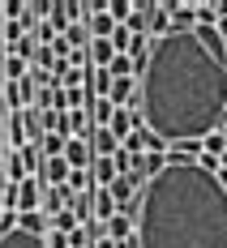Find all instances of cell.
Listing matches in <instances>:
<instances>
[{"instance_id": "obj_6", "label": "cell", "mask_w": 227, "mask_h": 248, "mask_svg": "<svg viewBox=\"0 0 227 248\" xmlns=\"http://www.w3.org/2000/svg\"><path fill=\"white\" fill-rule=\"evenodd\" d=\"M133 99H137V81H133V77H112L107 103H112V107H129Z\"/></svg>"}, {"instance_id": "obj_23", "label": "cell", "mask_w": 227, "mask_h": 248, "mask_svg": "<svg viewBox=\"0 0 227 248\" xmlns=\"http://www.w3.org/2000/svg\"><path fill=\"white\" fill-rule=\"evenodd\" d=\"M30 60H34V69H39V73H51V69H56L51 47H34V56H30Z\"/></svg>"}, {"instance_id": "obj_17", "label": "cell", "mask_w": 227, "mask_h": 248, "mask_svg": "<svg viewBox=\"0 0 227 248\" xmlns=\"http://www.w3.org/2000/svg\"><path fill=\"white\" fill-rule=\"evenodd\" d=\"M202 150H206V158H214V163H219V158H223V150H227V133H210V137L202 141Z\"/></svg>"}, {"instance_id": "obj_14", "label": "cell", "mask_w": 227, "mask_h": 248, "mask_svg": "<svg viewBox=\"0 0 227 248\" xmlns=\"http://www.w3.org/2000/svg\"><path fill=\"white\" fill-rule=\"evenodd\" d=\"M39 175H43V180H51V188H56V184H65V180H69V163H65V158H43Z\"/></svg>"}, {"instance_id": "obj_18", "label": "cell", "mask_w": 227, "mask_h": 248, "mask_svg": "<svg viewBox=\"0 0 227 248\" xmlns=\"http://www.w3.org/2000/svg\"><path fill=\"white\" fill-rule=\"evenodd\" d=\"M103 73H107V77H133V81H137V73H133V60H129V56H112V64H107Z\"/></svg>"}, {"instance_id": "obj_25", "label": "cell", "mask_w": 227, "mask_h": 248, "mask_svg": "<svg viewBox=\"0 0 227 248\" xmlns=\"http://www.w3.org/2000/svg\"><path fill=\"white\" fill-rule=\"evenodd\" d=\"M4 39H9V47H13L17 39H26V26L22 22H4Z\"/></svg>"}, {"instance_id": "obj_3", "label": "cell", "mask_w": 227, "mask_h": 248, "mask_svg": "<svg viewBox=\"0 0 227 248\" xmlns=\"http://www.w3.org/2000/svg\"><path fill=\"white\" fill-rule=\"evenodd\" d=\"M39 197H43L39 175H26L22 184L13 188V210H17V214H39Z\"/></svg>"}, {"instance_id": "obj_8", "label": "cell", "mask_w": 227, "mask_h": 248, "mask_svg": "<svg viewBox=\"0 0 227 248\" xmlns=\"http://www.w3.org/2000/svg\"><path fill=\"white\" fill-rule=\"evenodd\" d=\"M86 141H90V154H95V158H112V154L120 150V141H116L107 128H90V137H86Z\"/></svg>"}, {"instance_id": "obj_9", "label": "cell", "mask_w": 227, "mask_h": 248, "mask_svg": "<svg viewBox=\"0 0 227 248\" xmlns=\"http://www.w3.org/2000/svg\"><path fill=\"white\" fill-rule=\"evenodd\" d=\"M112 56H116V51H112L107 39H90V43H86V60H90V69H107Z\"/></svg>"}, {"instance_id": "obj_5", "label": "cell", "mask_w": 227, "mask_h": 248, "mask_svg": "<svg viewBox=\"0 0 227 248\" xmlns=\"http://www.w3.org/2000/svg\"><path fill=\"white\" fill-rule=\"evenodd\" d=\"M167 9V22H172V30H197V4L189 0V4H163Z\"/></svg>"}, {"instance_id": "obj_22", "label": "cell", "mask_w": 227, "mask_h": 248, "mask_svg": "<svg viewBox=\"0 0 227 248\" xmlns=\"http://www.w3.org/2000/svg\"><path fill=\"white\" fill-rule=\"evenodd\" d=\"M107 43H112V51H116V56H125V51H129V43H133V34H129L125 26H116V30H112V39H107Z\"/></svg>"}, {"instance_id": "obj_19", "label": "cell", "mask_w": 227, "mask_h": 248, "mask_svg": "<svg viewBox=\"0 0 227 248\" xmlns=\"http://www.w3.org/2000/svg\"><path fill=\"white\" fill-rule=\"evenodd\" d=\"M39 150H43V158H60V154H65V137H60V133H43Z\"/></svg>"}, {"instance_id": "obj_30", "label": "cell", "mask_w": 227, "mask_h": 248, "mask_svg": "<svg viewBox=\"0 0 227 248\" xmlns=\"http://www.w3.org/2000/svg\"><path fill=\"white\" fill-rule=\"evenodd\" d=\"M116 248H137V244H133V240H125V244H116Z\"/></svg>"}, {"instance_id": "obj_29", "label": "cell", "mask_w": 227, "mask_h": 248, "mask_svg": "<svg viewBox=\"0 0 227 248\" xmlns=\"http://www.w3.org/2000/svg\"><path fill=\"white\" fill-rule=\"evenodd\" d=\"M90 248H116V244H112L107 235H99V240H95V244H90Z\"/></svg>"}, {"instance_id": "obj_20", "label": "cell", "mask_w": 227, "mask_h": 248, "mask_svg": "<svg viewBox=\"0 0 227 248\" xmlns=\"http://www.w3.org/2000/svg\"><path fill=\"white\" fill-rule=\"evenodd\" d=\"M9 146H17V150L26 146V124H22V111H13V116H9Z\"/></svg>"}, {"instance_id": "obj_4", "label": "cell", "mask_w": 227, "mask_h": 248, "mask_svg": "<svg viewBox=\"0 0 227 248\" xmlns=\"http://www.w3.org/2000/svg\"><path fill=\"white\" fill-rule=\"evenodd\" d=\"M133 128H142V116L137 111H129V107H112V120H107V133L116 137V141H125Z\"/></svg>"}, {"instance_id": "obj_16", "label": "cell", "mask_w": 227, "mask_h": 248, "mask_svg": "<svg viewBox=\"0 0 227 248\" xmlns=\"http://www.w3.org/2000/svg\"><path fill=\"white\" fill-rule=\"evenodd\" d=\"M103 9H107V17H112L116 26H125L129 13H133V0H103Z\"/></svg>"}, {"instance_id": "obj_21", "label": "cell", "mask_w": 227, "mask_h": 248, "mask_svg": "<svg viewBox=\"0 0 227 248\" xmlns=\"http://www.w3.org/2000/svg\"><path fill=\"white\" fill-rule=\"evenodd\" d=\"M0 77H4V81H22L26 77V60L22 56H4V73Z\"/></svg>"}, {"instance_id": "obj_15", "label": "cell", "mask_w": 227, "mask_h": 248, "mask_svg": "<svg viewBox=\"0 0 227 248\" xmlns=\"http://www.w3.org/2000/svg\"><path fill=\"white\" fill-rule=\"evenodd\" d=\"M90 210L99 214V223H107V218L116 214V201H112V193H107V188H99V193H90Z\"/></svg>"}, {"instance_id": "obj_13", "label": "cell", "mask_w": 227, "mask_h": 248, "mask_svg": "<svg viewBox=\"0 0 227 248\" xmlns=\"http://www.w3.org/2000/svg\"><path fill=\"white\" fill-rule=\"evenodd\" d=\"M146 30L159 34V39L172 34V22H167V9H163V4H150V9H146Z\"/></svg>"}, {"instance_id": "obj_2", "label": "cell", "mask_w": 227, "mask_h": 248, "mask_svg": "<svg viewBox=\"0 0 227 248\" xmlns=\"http://www.w3.org/2000/svg\"><path fill=\"white\" fill-rule=\"evenodd\" d=\"M137 248H227V188L202 163L167 158L137 197Z\"/></svg>"}, {"instance_id": "obj_24", "label": "cell", "mask_w": 227, "mask_h": 248, "mask_svg": "<svg viewBox=\"0 0 227 248\" xmlns=\"http://www.w3.org/2000/svg\"><path fill=\"white\" fill-rule=\"evenodd\" d=\"M51 227H56L60 235H69V231H77V218L69 214V210H60V214H51Z\"/></svg>"}, {"instance_id": "obj_11", "label": "cell", "mask_w": 227, "mask_h": 248, "mask_svg": "<svg viewBox=\"0 0 227 248\" xmlns=\"http://www.w3.org/2000/svg\"><path fill=\"white\" fill-rule=\"evenodd\" d=\"M0 248H43V235H30L22 227H13V231L0 235Z\"/></svg>"}, {"instance_id": "obj_27", "label": "cell", "mask_w": 227, "mask_h": 248, "mask_svg": "<svg viewBox=\"0 0 227 248\" xmlns=\"http://www.w3.org/2000/svg\"><path fill=\"white\" fill-rule=\"evenodd\" d=\"M0 171H4V116H0Z\"/></svg>"}, {"instance_id": "obj_28", "label": "cell", "mask_w": 227, "mask_h": 248, "mask_svg": "<svg viewBox=\"0 0 227 248\" xmlns=\"http://www.w3.org/2000/svg\"><path fill=\"white\" fill-rule=\"evenodd\" d=\"M214 34H219V39H227V17H219V22H214Z\"/></svg>"}, {"instance_id": "obj_12", "label": "cell", "mask_w": 227, "mask_h": 248, "mask_svg": "<svg viewBox=\"0 0 227 248\" xmlns=\"http://www.w3.org/2000/svg\"><path fill=\"white\" fill-rule=\"evenodd\" d=\"M17 163H22L26 175H39V167H43V150H39V141H26V146L17 150Z\"/></svg>"}, {"instance_id": "obj_7", "label": "cell", "mask_w": 227, "mask_h": 248, "mask_svg": "<svg viewBox=\"0 0 227 248\" xmlns=\"http://www.w3.org/2000/svg\"><path fill=\"white\" fill-rule=\"evenodd\" d=\"M107 193L116 201V210H129V205L137 201V184H133V175H116V180L107 184Z\"/></svg>"}, {"instance_id": "obj_26", "label": "cell", "mask_w": 227, "mask_h": 248, "mask_svg": "<svg viewBox=\"0 0 227 248\" xmlns=\"http://www.w3.org/2000/svg\"><path fill=\"white\" fill-rule=\"evenodd\" d=\"M43 248H69V235H60V231H51V235H43Z\"/></svg>"}, {"instance_id": "obj_10", "label": "cell", "mask_w": 227, "mask_h": 248, "mask_svg": "<svg viewBox=\"0 0 227 248\" xmlns=\"http://www.w3.org/2000/svg\"><path fill=\"white\" fill-rule=\"evenodd\" d=\"M69 201H73L69 184H56V188H48V193H43V210H48V218H51V214H60V210H69Z\"/></svg>"}, {"instance_id": "obj_1", "label": "cell", "mask_w": 227, "mask_h": 248, "mask_svg": "<svg viewBox=\"0 0 227 248\" xmlns=\"http://www.w3.org/2000/svg\"><path fill=\"white\" fill-rule=\"evenodd\" d=\"M137 116L167 146H202L227 120V64L214 26L154 39L137 86Z\"/></svg>"}]
</instances>
